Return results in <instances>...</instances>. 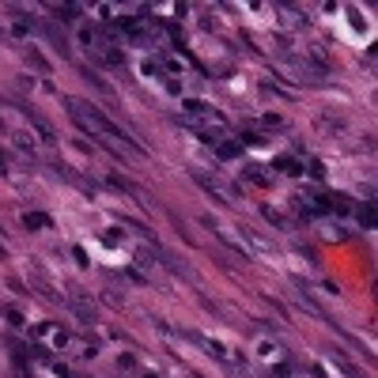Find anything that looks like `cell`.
Returning a JSON list of instances; mask_svg holds the SVG:
<instances>
[{
  "instance_id": "7c38bea8",
  "label": "cell",
  "mask_w": 378,
  "mask_h": 378,
  "mask_svg": "<svg viewBox=\"0 0 378 378\" xmlns=\"http://www.w3.org/2000/svg\"><path fill=\"white\" fill-rule=\"evenodd\" d=\"M53 12H57V19H64V23H72V19L80 16V4H57V8H53Z\"/></svg>"
},
{
  "instance_id": "9a60e30c",
  "label": "cell",
  "mask_w": 378,
  "mask_h": 378,
  "mask_svg": "<svg viewBox=\"0 0 378 378\" xmlns=\"http://www.w3.org/2000/svg\"><path fill=\"white\" fill-rule=\"evenodd\" d=\"M242 170H246V178H250V182H258V186H265V182H268V178H265V174H261L258 166H254V163H246Z\"/></svg>"
},
{
  "instance_id": "ba28073f",
  "label": "cell",
  "mask_w": 378,
  "mask_h": 378,
  "mask_svg": "<svg viewBox=\"0 0 378 378\" xmlns=\"http://www.w3.org/2000/svg\"><path fill=\"white\" fill-rule=\"evenodd\" d=\"M23 227L42 231V227H50V216H46V212H23Z\"/></svg>"
},
{
  "instance_id": "44dd1931",
  "label": "cell",
  "mask_w": 378,
  "mask_h": 378,
  "mask_svg": "<svg viewBox=\"0 0 378 378\" xmlns=\"http://www.w3.org/2000/svg\"><path fill=\"white\" fill-rule=\"evenodd\" d=\"M144 378H159V374H155V370H148V374H144Z\"/></svg>"
},
{
  "instance_id": "7a4b0ae2",
  "label": "cell",
  "mask_w": 378,
  "mask_h": 378,
  "mask_svg": "<svg viewBox=\"0 0 378 378\" xmlns=\"http://www.w3.org/2000/svg\"><path fill=\"white\" fill-rule=\"evenodd\" d=\"M182 336H186V340H193V344H200V348H204L208 356H216V360H227V348H224L220 340H212V336H204V333H189V329H186Z\"/></svg>"
},
{
  "instance_id": "8992f818",
  "label": "cell",
  "mask_w": 378,
  "mask_h": 378,
  "mask_svg": "<svg viewBox=\"0 0 378 378\" xmlns=\"http://www.w3.org/2000/svg\"><path fill=\"white\" fill-rule=\"evenodd\" d=\"M216 155H220V159H238L242 144H238V140H220V144H216Z\"/></svg>"
},
{
  "instance_id": "7402d4cb",
  "label": "cell",
  "mask_w": 378,
  "mask_h": 378,
  "mask_svg": "<svg viewBox=\"0 0 378 378\" xmlns=\"http://www.w3.org/2000/svg\"><path fill=\"white\" fill-rule=\"evenodd\" d=\"M0 258H4V246H0Z\"/></svg>"
},
{
  "instance_id": "9c48e42d",
  "label": "cell",
  "mask_w": 378,
  "mask_h": 378,
  "mask_svg": "<svg viewBox=\"0 0 378 378\" xmlns=\"http://www.w3.org/2000/svg\"><path fill=\"white\" fill-rule=\"evenodd\" d=\"M326 200H329V212H352V200L344 193H326Z\"/></svg>"
},
{
  "instance_id": "6da1fadb",
  "label": "cell",
  "mask_w": 378,
  "mask_h": 378,
  "mask_svg": "<svg viewBox=\"0 0 378 378\" xmlns=\"http://www.w3.org/2000/svg\"><path fill=\"white\" fill-rule=\"evenodd\" d=\"M64 106H68V114L80 121V125H84V129H91L94 136H118V140H125V144H129L132 152H140V144H136V140H132V136H125V132H121L110 118H102V114H98V110H91L87 102H80V98H64Z\"/></svg>"
},
{
  "instance_id": "3957f363",
  "label": "cell",
  "mask_w": 378,
  "mask_h": 378,
  "mask_svg": "<svg viewBox=\"0 0 378 378\" xmlns=\"http://www.w3.org/2000/svg\"><path fill=\"white\" fill-rule=\"evenodd\" d=\"M182 106H186V114H193V118H212L216 125H224V114H216L212 106H208V102H200V98H186Z\"/></svg>"
},
{
  "instance_id": "e0dca14e",
  "label": "cell",
  "mask_w": 378,
  "mask_h": 378,
  "mask_svg": "<svg viewBox=\"0 0 378 378\" xmlns=\"http://www.w3.org/2000/svg\"><path fill=\"white\" fill-rule=\"evenodd\" d=\"M26 57H30V64H34L38 72H46V68H50V64H46V57H42V53L34 50V46H30V53H26Z\"/></svg>"
},
{
  "instance_id": "30bf717a",
  "label": "cell",
  "mask_w": 378,
  "mask_h": 378,
  "mask_svg": "<svg viewBox=\"0 0 378 378\" xmlns=\"http://www.w3.org/2000/svg\"><path fill=\"white\" fill-rule=\"evenodd\" d=\"M23 110H26V114H30V106H23ZM30 125H34V129H38V132H42V140H57V136H53V129H50V125H46V121H42V118H38V114H30Z\"/></svg>"
},
{
  "instance_id": "5bb4252c",
  "label": "cell",
  "mask_w": 378,
  "mask_h": 378,
  "mask_svg": "<svg viewBox=\"0 0 378 378\" xmlns=\"http://www.w3.org/2000/svg\"><path fill=\"white\" fill-rule=\"evenodd\" d=\"M265 220H268L272 227H280V231H288V220H284V216L276 212V208H265Z\"/></svg>"
},
{
  "instance_id": "d6986e66",
  "label": "cell",
  "mask_w": 378,
  "mask_h": 378,
  "mask_svg": "<svg viewBox=\"0 0 378 378\" xmlns=\"http://www.w3.org/2000/svg\"><path fill=\"white\" fill-rule=\"evenodd\" d=\"M64 344H68V333H64V329H57V333H53V348H64Z\"/></svg>"
},
{
  "instance_id": "52a82bcc",
  "label": "cell",
  "mask_w": 378,
  "mask_h": 378,
  "mask_svg": "<svg viewBox=\"0 0 378 378\" xmlns=\"http://www.w3.org/2000/svg\"><path fill=\"white\" fill-rule=\"evenodd\" d=\"M356 220L363 224V231H370V227H374V200H367V204L356 208Z\"/></svg>"
},
{
  "instance_id": "ac0fdd59",
  "label": "cell",
  "mask_w": 378,
  "mask_h": 378,
  "mask_svg": "<svg viewBox=\"0 0 378 378\" xmlns=\"http://www.w3.org/2000/svg\"><path fill=\"white\" fill-rule=\"evenodd\" d=\"M4 318H8V326H23V314L16 306H4Z\"/></svg>"
},
{
  "instance_id": "ffe728a7",
  "label": "cell",
  "mask_w": 378,
  "mask_h": 378,
  "mask_svg": "<svg viewBox=\"0 0 378 378\" xmlns=\"http://www.w3.org/2000/svg\"><path fill=\"white\" fill-rule=\"evenodd\" d=\"M16 144L23 148V152H34V144H30V140H26V132H19V136H16Z\"/></svg>"
},
{
  "instance_id": "5b68a950",
  "label": "cell",
  "mask_w": 378,
  "mask_h": 378,
  "mask_svg": "<svg viewBox=\"0 0 378 378\" xmlns=\"http://www.w3.org/2000/svg\"><path fill=\"white\" fill-rule=\"evenodd\" d=\"M42 34L50 38V46H53V50L60 53V57H68V42H64V34H60L57 26H50V23H46V26H42Z\"/></svg>"
},
{
  "instance_id": "4fadbf2b",
  "label": "cell",
  "mask_w": 378,
  "mask_h": 378,
  "mask_svg": "<svg viewBox=\"0 0 378 378\" xmlns=\"http://www.w3.org/2000/svg\"><path fill=\"white\" fill-rule=\"evenodd\" d=\"M84 80H87V84H91V87H98V91H110V84H106V80L98 76V72H94V68H84Z\"/></svg>"
},
{
  "instance_id": "277c9868",
  "label": "cell",
  "mask_w": 378,
  "mask_h": 378,
  "mask_svg": "<svg viewBox=\"0 0 378 378\" xmlns=\"http://www.w3.org/2000/svg\"><path fill=\"white\" fill-rule=\"evenodd\" d=\"M204 224H208V227H212V231H216V234H220V238H224V242H227V246H231V250H234V254H238V258H242V261H246V258H250V254H246V246H242V238H234V234H231V231H227V227H224V224H212V220H204Z\"/></svg>"
},
{
  "instance_id": "8fae6325",
  "label": "cell",
  "mask_w": 378,
  "mask_h": 378,
  "mask_svg": "<svg viewBox=\"0 0 378 378\" xmlns=\"http://www.w3.org/2000/svg\"><path fill=\"white\" fill-rule=\"evenodd\" d=\"M272 166H276V170H280V174H299V170H302V166L295 163V159H288V155H280V159H276Z\"/></svg>"
},
{
  "instance_id": "2e32d148",
  "label": "cell",
  "mask_w": 378,
  "mask_h": 378,
  "mask_svg": "<svg viewBox=\"0 0 378 378\" xmlns=\"http://www.w3.org/2000/svg\"><path fill=\"white\" fill-rule=\"evenodd\" d=\"M306 170H310V178H314V182H322V178H326V166H322V159H310V166H306Z\"/></svg>"
}]
</instances>
